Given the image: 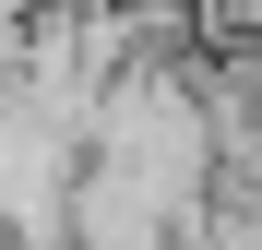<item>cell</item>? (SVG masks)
<instances>
[{
  "label": "cell",
  "mask_w": 262,
  "mask_h": 250,
  "mask_svg": "<svg viewBox=\"0 0 262 250\" xmlns=\"http://www.w3.org/2000/svg\"><path fill=\"white\" fill-rule=\"evenodd\" d=\"M179 215L131 179V167H107V155H83L72 167V238H107V250H143V238H167Z\"/></svg>",
  "instance_id": "cell-1"
}]
</instances>
